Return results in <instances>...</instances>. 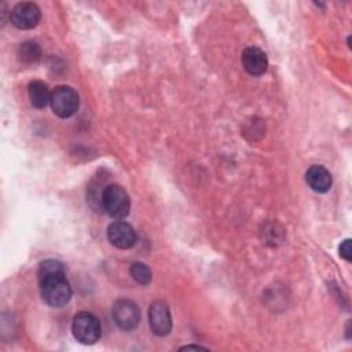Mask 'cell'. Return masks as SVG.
Returning <instances> with one entry per match:
<instances>
[{
	"label": "cell",
	"mask_w": 352,
	"mask_h": 352,
	"mask_svg": "<svg viewBox=\"0 0 352 352\" xmlns=\"http://www.w3.org/2000/svg\"><path fill=\"white\" fill-rule=\"evenodd\" d=\"M131 199L128 192L118 184H107L102 194V210L110 217L122 220L128 216Z\"/></svg>",
	"instance_id": "1"
},
{
	"label": "cell",
	"mask_w": 352,
	"mask_h": 352,
	"mask_svg": "<svg viewBox=\"0 0 352 352\" xmlns=\"http://www.w3.org/2000/svg\"><path fill=\"white\" fill-rule=\"evenodd\" d=\"M74 338L85 345L95 344L100 338V322L91 312H78L72 322Z\"/></svg>",
	"instance_id": "2"
},
{
	"label": "cell",
	"mask_w": 352,
	"mask_h": 352,
	"mask_svg": "<svg viewBox=\"0 0 352 352\" xmlns=\"http://www.w3.org/2000/svg\"><path fill=\"white\" fill-rule=\"evenodd\" d=\"M43 300L55 308L65 307L72 298V287L66 276L47 279L38 283Z\"/></svg>",
	"instance_id": "3"
},
{
	"label": "cell",
	"mask_w": 352,
	"mask_h": 352,
	"mask_svg": "<svg viewBox=\"0 0 352 352\" xmlns=\"http://www.w3.org/2000/svg\"><path fill=\"white\" fill-rule=\"evenodd\" d=\"M80 99L74 88L69 85H58L51 94V107L60 118H69L78 110Z\"/></svg>",
	"instance_id": "4"
},
{
	"label": "cell",
	"mask_w": 352,
	"mask_h": 352,
	"mask_svg": "<svg viewBox=\"0 0 352 352\" xmlns=\"http://www.w3.org/2000/svg\"><path fill=\"white\" fill-rule=\"evenodd\" d=\"M111 316L117 327L129 331L133 330L140 320V311L138 305L126 298H121L114 302L111 309Z\"/></svg>",
	"instance_id": "5"
},
{
	"label": "cell",
	"mask_w": 352,
	"mask_h": 352,
	"mask_svg": "<svg viewBox=\"0 0 352 352\" xmlns=\"http://www.w3.org/2000/svg\"><path fill=\"white\" fill-rule=\"evenodd\" d=\"M41 19V11L37 4L32 1H22L12 7L10 11L11 23L22 30L33 29L38 25Z\"/></svg>",
	"instance_id": "6"
},
{
	"label": "cell",
	"mask_w": 352,
	"mask_h": 352,
	"mask_svg": "<svg viewBox=\"0 0 352 352\" xmlns=\"http://www.w3.org/2000/svg\"><path fill=\"white\" fill-rule=\"evenodd\" d=\"M148 323L155 336L164 337L172 330V316L169 307L162 300H155L148 308Z\"/></svg>",
	"instance_id": "7"
},
{
	"label": "cell",
	"mask_w": 352,
	"mask_h": 352,
	"mask_svg": "<svg viewBox=\"0 0 352 352\" xmlns=\"http://www.w3.org/2000/svg\"><path fill=\"white\" fill-rule=\"evenodd\" d=\"M107 239L117 249H131L136 243V231L126 221L116 220L107 227Z\"/></svg>",
	"instance_id": "8"
},
{
	"label": "cell",
	"mask_w": 352,
	"mask_h": 352,
	"mask_svg": "<svg viewBox=\"0 0 352 352\" xmlns=\"http://www.w3.org/2000/svg\"><path fill=\"white\" fill-rule=\"evenodd\" d=\"M242 66L250 76H261L268 67V59L263 50L257 47H248L242 52Z\"/></svg>",
	"instance_id": "9"
},
{
	"label": "cell",
	"mask_w": 352,
	"mask_h": 352,
	"mask_svg": "<svg viewBox=\"0 0 352 352\" xmlns=\"http://www.w3.org/2000/svg\"><path fill=\"white\" fill-rule=\"evenodd\" d=\"M305 182L311 190H314L315 192L323 194L331 188L333 179L330 172L324 166L312 165L311 168H308L305 173Z\"/></svg>",
	"instance_id": "10"
},
{
	"label": "cell",
	"mask_w": 352,
	"mask_h": 352,
	"mask_svg": "<svg viewBox=\"0 0 352 352\" xmlns=\"http://www.w3.org/2000/svg\"><path fill=\"white\" fill-rule=\"evenodd\" d=\"M51 91L44 81L34 80L28 85V96L33 107L44 109L48 103H51Z\"/></svg>",
	"instance_id": "11"
},
{
	"label": "cell",
	"mask_w": 352,
	"mask_h": 352,
	"mask_svg": "<svg viewBox=\"0 0 352 352\" xmlns=\"http://www.w3.org/2000/svg\"><path fill=\"white\" fill-rule=\"evenodd\" d=\"M38 283L47 279H52V278H59V276H66V268L65 265L54 258H48L44 260L40 267H38Z\"/></svg>",
	"instance_id": "12"
},
{
	"label": "cell",
	"mask_w": 352,
	"mask_h": 352,
	"mask_svg": "<svg viewBox=\"0 0 352 352\" xmlns=\"http://www.w3.org/2000/svg\"><path fill=\"white\" fill-rule=\"evenodd\" d=\"M129 274L131 276L139 283V285H148L151 280V271L150 268L142 263V261H135L129 267Z\"/></svg>",
	"instance_id": "13"
},
{
	"label": "cell",
	"mask_w": 352,
	"mask_h": 352,
	"mask_svg": "<svg viewBox=\"0 0 352 352\" xmlns=\"http://www.w3.org/2000/svg\"><path fill=\"white\" fill-rule=\"evenodd\" d=\"M41 55V50L34 41H25L18 48V56L23 62H34Z\"/></svg>",
	"instance_id": "14"
},
{
	"label": "cell",
	"mask_w": 352,
	"mask_h": 352,
	"mask_svg": "<svg viewBox=\"0 0 352 352\" xmlns=\"http://www.w3.org/2000/svg\"><path fill=\"white\" fill-rule=\"evenodd\" d=\"M338 252H340V256L346 260V261H351L352 260V249H351V239H345L341 242L340 248H338Z\"/></svg>",
	"instance_id": "15"
},
{
	"label": "cell",
	"mask_w": 352,
	"mask_h": 352,
	"mask_svg": "<svg viewBox=\"0 0 352 352\" xmlns=\"http://www.w3.org/2000/svg\"><path fill=\"white\" fill-rule=\"evenodd\" d=\"M180 349L183 351V349H206V348L199 346V345H186V346H182Z\"/></svg>",
	"instance_id": "16"
}]
</instances>
